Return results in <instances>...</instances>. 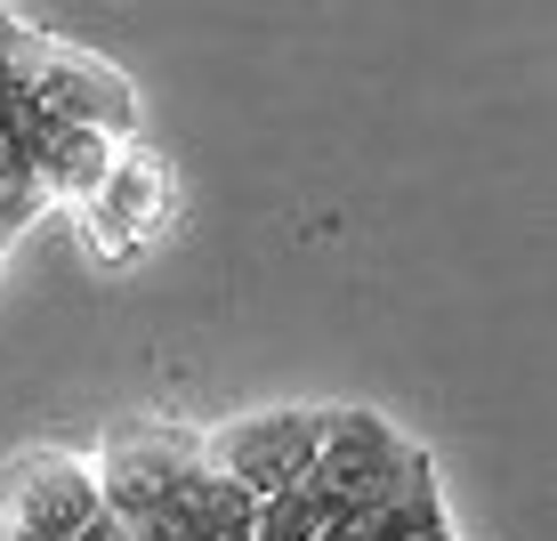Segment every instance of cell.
Segmentation results:
<instances>
[{
	"label": "cell",
	"instance_id": "obj_3",
	"mask_svg": "<svg viewBox=\"0 0 557 541\" xmlns=\"http://www.w3.org/2000/svg\"><path fill=\"white\" fill-rule=\"evenodd\" d=\"M315 444H323V413L315 404H275V413H235L219 429H202V453L219 477H235L251 501L292 493L307 469H315Z\"/></svg>",
	"mask_w": 557,
	"mask_h": 541
},
{
	"label": "cell",
	"instance_id": "obj_1",
	"mask_svg": "<svg viewBox=\"0 0 557 541\" xmlns=\"http://www.w3.org/2000/svg\"><path fill=\"white\" fill-rule=\"evenodd\" d=\"M106 526L98 477L65 444H25L0 460V541H89Z\"/></svg>",
	"mask_w": 557,
	"mask_h": 541
},
{
	"label": "cell",
	"instance_id": "obj_2",
	"mask_svg": "<svg viewBox=\"0 0 557 541\" xmlns=\"http://www.w3.org/2000/svg\"><path fill=\"white\" fill-rule=\"evenodd\" d=\"M412 469H429V453H420L412 437H396L380 413L348 404V413H323L315 469H307L299 485H307V493H323L339 517H356V509H372L380 493H396Z\"/></svg>",
	"mask_w": 557,
	"mask_h": 541
},
{
	"label": "cell",
	"instance_id": "obj_5",
	"mask_svg": "<svg viewBox=\"0 0 557 541\" xmlns=\"http://www.w3.org/2000/svg\"><path fill=\"white\" fill-rule=\"evenodd\" d=\"M356 541H453L436 469H412L396 493H380L372 509H356Z\"/></svg>",
	"mask_w": 557,
	"mask_h": 541
},
{
	"label": "cell",
	"instance_id": "obj_6",
	"mask_svg": "<svg viewBox=\"0 0 557 541\" xmlns=\"http://www.w3.org/2000/svg\"><path fill=\"white\" fill-rule=\"evenodd\" d=\"M332 501L323 493H307V485H292V493H275V501H259V517H251V541H315L323 526H332Z\"/></svg>",
	"mask_w": 557,
	"mask_h": 541
},
{
	"label": "cell",
	"instance_id": "obj_4",
	"mask_svg": "<svg viewBox=\"0 0 557 541\" xmlns=\"http://www.w3.org/2000/svg\"><path fill=\"white\" fill-rule=\"evenodd\" d=\"M162 162H153L146 146H122V162L106 170V186L82 202V219H89V235H98L106 259H122L129 243H146L153 235V219H162Z\"/></svg>",
	"mask_w": 557,
	"mask_h": 541
}]
</instances>
